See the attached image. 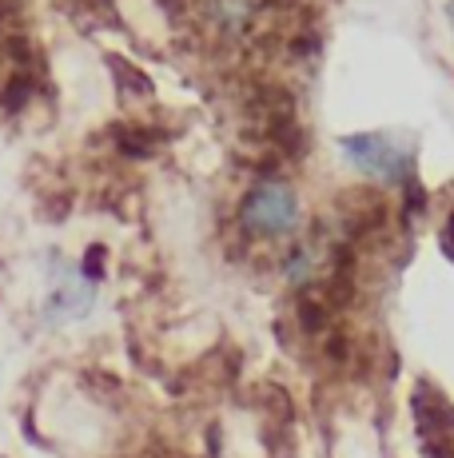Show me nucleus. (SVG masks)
<instances>
[{"label":"nucleus","mask_w":454,"mask_h":458,"mask_svg":"<svg viewBox=\"0 0 454 458\" xmlns=\"http://www.w3.org/2000/svg\"><path fill=\"white\" fill-rule=\"evenodd\" d=\"M447 21H450V29H454V0L447 4Z\"/></svg>","instance_id":"obj_8"},{"label":"nucleus","mask_w":454,"mask_h":458,"mask_svg":"<svg viewBox=\"0 0 454 458\" xmlns=\"http://www.w3.org/2000/svg\"><path fill=\"white\" fill-rule=\"evenodd\" d=\"M235 224L248 240H291L303 224L299 191L283 175H259L235 204Z\"/></svg>","instance_id":"obj_1"},{"label":"nucleus","mask_w":454,"mask_h":458,"mask_svg":"<svg viewBox=\"0 0 454 458\" xmlns=\"http://www.w3.org/2000/svg\"><path fill=\"white\" fill-rule=\"evenodd\" d=\"M279 276L287 279V287H295V292H303V287L319 284L323 276V259L315 255V248L311 243H295L291 251L279 259Z\"/></svg>","instance_id":"obj_4"},{"label":"nucleus","mask_w":454,"mask_h":458,"mask_svg":"<svg viewBox=\"0 0 454 458\" xmlns=\"http://www.w3.org/2000/svg\"><path fill=\"white\" fill-rule=\"evenodd\" d=\"M104 263H108V248H104V243H92V248L84 251V259H80L84 279H92V284H100V279H104Z\"/></svg>","instance_id":"obj_6"},{"label":"nucleus","mask_w":454,"mask_h":458,"mask_svg":"<svg viewBox=\"0 0 454 458\" xmlns=\"http://www.w3.org/2000/svg\"><path fill=\"white\" fill-rule=\"evenodd\" d=\"M439 240H442V251H447L450 259H454V208H450L447 224H442V235H439Z\"/></svg>","instance_id":"obj_7"},{"label":"nucleus","mask_w":454,"mask_h":458,"mask_svg":"<svg viewBox=\"0 0 454 458\" xmlns=\"http://www.w3.org/2000/svg\"><path fill=\"white\" fill-rule=\"evenodd\" d=\"M339 152H343V160L359 175H366L374 183H387V188H403L407 180L418 175L415 144L391 136V131H355V136H343L339 140Z\"/></svg>","instance_id":"obj_2"},{"label":"nucleus","mask_w":454,"mask_h":458,"mask_svg":"<svg viewBox=\"0 0 454 458\" xmlns=\"http://www.w3.org/2000/svg\"><path fill=\"white\" fill-rule=\"evenodd\" d=\"M112 144H116V152L124 156V160H152L156 148H160V140H156L152 128L120 124V128H112Z\"/></svg>","instance_id":"obj_5"},{"label":"nucleus","mask_w":454,"mask_h":458,"mask_svg":"<svg viewBox=\"0 0 454 458\" xmlns=\"http://www.w3.org/2000/svg\"><path fill=\"white\" fill-rule=\"evenodd\" d=\"M48 299H45V319L68 323L84 319L96 307V287L92 279H84L80 263H72L64 251H48Z\"/></svg>","instance_id":"obj_3"}]
</instances>
